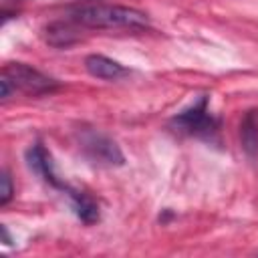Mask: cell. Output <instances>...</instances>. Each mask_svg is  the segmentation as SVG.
<instances>
[{
    "label": "cell",
    "mask_w": 258,
    "mask_h": 258,
    "mask_svg": "<svg viewBox=\"0 0 258 258\" xmlns=\"http://www.w3.org/2000/svg\"><path fill=\"white\" fill-rule=\"evenodd\" d=\"M71 20L85 28H145L149 18L129 6L89 4L71 14Z\"/></svg>",
    "instance_id": "6da1fadb"
},
{
    "label": "cell",
    "mask_w": 258,
    "mask_h": 258,
    "mask_svg": "<svg viewBox=\"0 0 258 258\" xmlns=\"http://www.w3.org/2000/svg\"><path fill=\"white\" fill-rule=\"evenodd\" d=\"M0 85H2V99H8L16 91L24 95H44L58 87L54 79L24 62H8L2 69Z\"/></svg>",
    "instance_id": "7a4b0ae2"
},
{
    "label": "cell",
    "mask_w": 258,
    "mask_h": 258,
    "mask_svg": "<svg viewBox=\"0 0 258 258\" xmlns=\"http://www.w3.org/2000/svg\"><path fill=\"white\" fill-rule=\"evenodd\" d=\"M218 125H220L218 119L210 113V103H208L206 95L196 99L189 107H185L183 111H179L171 119V127L177 133L191 135V137H208V139H212V135L218 131Z\"/></svg>",
    "instance_id": "3957f363"
},
{
    "label": "cell",
    "mask_w": 258,
    "mask_h": 258,
    "mask_svg": "<svg viewBox=\"0 0 258 258\" xmlns=\"http://www.w3.org/2000/svg\"><path fill=\"white\" fill-rule=\"evenodd\" d=\"M79 145H81L83 153L91 161H95L99 165L113 167V165H123L125 163V155L119 149V145L111 137H107L105 133H101V131L83 129L79 133Z\"/></svg>",
    "instance_id": "277c9868"
},
{
    "label": "cell",
    "mask_w": 258,
    "mask_h": 258,
    "mask_svg": "<svg viewBox=\"0 0 258 258\" xmlns=\"http://www.w3.org/2000/svg\"><path fill=\"white\" fill-rule=\"evenodd\" d=\"M26 161H28V167H30L36 175H40L48 185H52V187L64 191L67 196L73 194L75 187H71L69 183H64V181L56 175L54 165H52V159H50V153H48L40 143H34V145L26 151Z\"/></svg>",
    "instance_id": "5b68a950"
},
{
    "label": "cell",
    "mask_w": 258,
    "mask_h": 258,
    "mask_svg": "<svg viewBox=\"0 0 258 258\" xmlns=\"http://www.w3.org/2000/svg\"><path fill=\"white\" fill-rule=\"evenodd\" d=\"M85 69L91 77L107 79V81H115L127 73L123 64H119L117 60H113L105 54H89L85 58Z\"/></svg>",
    "instance_id": "8992f818"
},
{
    "label": "cell",
    "mask_w": 258,
    "mask_h": 258,
    "mask_svg": "<svg viewBox=\"0 0 258 258\" xmlns=\"http://www.w3.org/2000/svg\"><path fill=\"white\" fill-rule=\"evenodd\" d=\"M240 143L248 157H258V109L244 113L240 121Z\"/></svg>",
    "instance_id": "52a82bcc"
},
{
    "label": "cell",
    "mask_w": 258,
    "mask_h": 258,
    "mask_svg": "<svg viewBox=\"0 0 258 258\" xmlns=\"http://www.w3.org/2000/svg\"><path fill=\"white\" fill-rule=\"evenodd\" d=\"M69 200H71L73 210H75V214H77V218H79L81 222H85V224H95V222L99 220V206H97V202H95L89 194H85V191H81V189H75V191L69 196Z\"/></svg>",
    "instance_id": "ba28073f"
},
{
    "label": "cell",
    "mask_w": 258,
    "mask_h": 258,
    "mask_svg": "<svg viewBox=\"0 0 258 258\" xmlns=\"http://www.w3.org/2000/svg\"><path fill=\"white\" fill-rule=\"evenodd\" d=\"M75 22H54L46 28V40L52 44V46H69L73 44L79 34H77V28L73 26Z\"/></svg>",
    "instance_id": "9c48e42d"
},
{
    "label": "cell",
    "mask_w": 258,
    "mask_h": 258,
    "mask_svg": "<svg viewBox=\"0 0 258 258\" xmlns=\"http://www.w3.org/2000/svg\"><path fill=\"white\" fill-rule=\"evenodd\" d=\"M0 183H2V189H0V206H6L10 200H12V179H10V173L4 169L2 175H0Z\"/></svg>",
    "instance_id": "30bf717a"
}]
</instances>
